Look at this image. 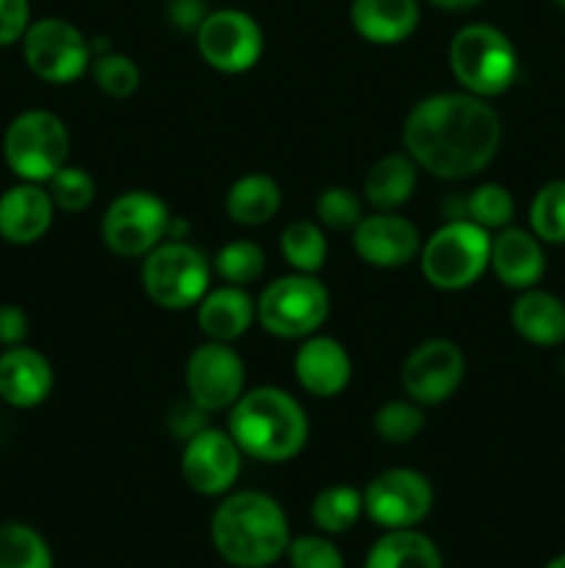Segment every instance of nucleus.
<instances>
[{
  "instance_id": "nucleus-1",
  "label": "nucleus",
  "mask_w": 565,
  "mask_h": 568,
  "mask_svg": "<svg viewBox=\"0 0 565 568\" xmlns=\"http://www.w3.org/2000/svg\"><path fill=\"white\" fill-rule=\"evenodd\" d=\"M402 144L419 170L441 181H463L496 159L502 116L471 92L430 94L404 116Z\"/></svg>"
},
{
  "instance_id": "nucleus-2",
  "label": "nucleus",
  "mask_w": 565,
  "mask_h": 568,
  "mask_svg": "<svg viewBox=\"0 0 565 568\" xmlns=\"http://www.w3.org/2000/svg\"><path fill=\"white\" fill-rule=\"evenodd\" d=\"M291 525L271 494L230 491L210 516V544L233 568H269L286 558Z\"/></svg>"
},
{
  "instance_id": "nucleus-3",
  "label": "nucleus",
  "mask_w": 565,
  "mask_h": 568,
  "mask_svg": "<svg viewBox=\"0 0 565 568\" xmlns=\"http://www.w3.org/2000/svg\"><path fill=\"white\" fill-rule=\"evenodd\" d=\"M227 433L244 458L260 464H286L308 444L310 422L294 394L277 386H260L238 397L230 408Z\"/></svg>"
},
{
  "instance_id": "nucleus-4",
  "label": "nucleus",
  "mask_w": 565,
  "mask_h": 568,
  "mask_svg": "<svg viewBox=\"0 0 565 568\" xmlns=\"http://www.w3.org/2000/svg\"><path fill=\"white\" fill-rule=\"evenodd\" d=\"M449 70L463 92L491 100L518 78V50L502 28L469 22L449 42Z\"/></svg>"
},
{
  "instance_id": "nucleus-5",
  "label": "nucleus",
  "mask_w": 565,
  "mask_h": 568,
  "mask_svg": "<svg viewBox=\"0 0 565 568\" xmlns=\"http://www.w3.org/2000/svg\"><path fill=\"white\" fill-rule=\"evenodd\" d=\"M493 233L469 216L446 220L421 242V272L438 292H463L491 270Z\"/></svg>"
},
{
  "instance_id": "nucleus-6",
  "label": "nucleus",
  "mask_w": 565,
  "mask_h": 568,
  "mask_svg": "<svg viewBox=\"0 0 565 568\" xmlns=\"http://www.w3.org/2000/svg\"><path fill=\"white\" fill-rule=\"evenodd\" d=\"M214 264L186 239H166L142 258V288L158 308L188 311L210 288Z\"/></svg>"
},
{
  "instance_id": "nucleus-7",
  "label": "nucleus",
  "mask_w": 565,
  "mask_h": 568,
  "mask_svg": "<svg viewBox=\"0 0 565 568\" xmlns=\"http://www.w3.org/2000/svg\"><path fill=\"white\" fill-rule=\"evenodd\" d=\"M70 159V131L48 109L20 111L3 133V161L17 181L48 183Z\"/></svg>"
},
{
  "instance_id": "nucleus-8",
  "label": "nucleus",
  "mask_w": 565,
  "mask_h": 568,
  "mask_svg": "<svg viewBox=\"0 0 565 568\" xmlns=\"http://www.w3.org/2000/svg\"><path fill=\"white\" fill-rule=\"evenodd\" d=\"M258 322L269 336L302 342L319 333L330 316V292L316 275L291 272L277 277L255 300Z\"/></svg>"
},
{
  "instance_id": "nucleus-9",
  "label": "nucleus",
  "mask_w": 565,
  "mask_h": 568,
  "mask_svg": "<svg viewBox=\"0 0 565 568\" xmlns=\"http://www.w3.org/2000/svg\"><path fill=\"white\" fill-rule=\"evenodd\" d=\"M172 211L147 189H131L111 200L103 216V242L120 258H144L170 236Z\"/></svg>"
},
{
  "instance_id": "nucleus-10",
  "label": "nucleus",
  "mask_w": 565,
  "mask_h": 568,
  "mask_svg": "<svg viewBox=\"0 0 565 568\" xmlns=\"http://www.w3.org/2000/svg\"><path fill=\"white\" fill-rule=\"evenodd\" d=\"M22 59L44 83H75L92 67V42L64 17H42L22 37Z\"/></svg>"
},
{
  "instance_id": "nucleus-11",
  "label": "nucleus",
  "mask_w": 565,
  "mask_h": 568,
  "mask_svg": "<svg viewBox=\"0 0 565 568\" xmlns=\"http://www.w3.org/2000/svg\"><path fill=\"white\" fill-rule=\"evenodd\" d=\"M194 39L205 64L225 75L249 72L264 55V31L258 20L242 9L208 11Z\"/></svg>"
},
{
  "instance_id": "nucleus-12",
  "label": "nucleus",
  "mask_w": 565,
  "mask_h": 568,
  "mask_svg": "<svg viewBox=\"0 0 565 568\" xmlns=\"http://www.w3.org/2000/svg\"><path fill=\"white\" fill-rule=\"evenodd\" d=\"M435 505V488L421 471L386 469L363 488V510L371 525L382 530H410L419 527Z\"/></svg>"
},
{
  "instance_id": "nucleus-13",
  "label": "nucleus",
  "mask_w": 565,
  "mask_h": 568,
  "mask_svg": "<svg viewBox=\"0 0 565 568\" xmlns=\"http://www.w3.org/2000/svg\"><path fill=\"white\" fill-rule=\"evenodd\" d=\"M186 394L205 414L230 410L244 394V358L225 342H205L186 361Z\"/></svg>"
},
{
  "instance_id": "nucleus-14",
  "label": "nucleus",
  "mask_w": 565,
  "mask_h": 568,
  "mask_svg": "<svg viewBox=\"0 0 565 568\" xmlns=\"http://www.w3.org/2000/svg\"><path fill=\"white\" fill-rule=\"evenodd\" d=\"M244 453L227 430L203 427L186 438L181 455V475L199 497H225L242 475Z\"/></svg>"
},
{
  "instance_id": "nucleus-15",
  "label": "nucleus",
  "mask_w": 565,
  "mask_h": 568,
  "mask_svg": "<svg viewBox=\"0 0 565 568\" xmlns=\"http://www.w3.org/2000/svg\"><path fill=\"white\" fill-rule=\"evenodd\" d=\"M465 377V355L449 338H430L408 355L402 366V388L421 408L452 397Z\"/></svg>"
},
{
  "instance_id": "nucleus-16",
  "label": "nucleus",
  "mask_w": 565,
  "mask_h": 568,
  "mask_svg": "<svg viewBox=\"0 0 565 568\" xmlns=\"http://www.w3.org/2000/svg\"><path fill=\"white\" fill-rule=\"evenodd\" d=\"M352 247L363 264L377 270H402L421 253V233L397 211H374L352 231Z\"/></svg>"
},
{
  "instance_id": "nucleus-17",
  "label": "nucleus",
  "mask_w": 565,
  "mask_h": 568,
  "mask_svg": "<svg viewBox=\"0 0 565 568\" xmlns=\"http://www.w3.org/2000/svg\"><path fill=\"white\" fill-rule=\"evenodd\" d=\"M55 205L44 183L17 181L0 194V239L28 247L48 236L53 227Z\"/></svg>"
},
{
  "instance_id": "nucleus-18",
  "label": "nucleus",
  "mask_w": 565,
  "mask_h": 568,
  "mask_svg": "<svg viewBox=\"0 0 565 568\" xmlns=\"http://www.w3.org/2000/svg\"><path fill=\"white\" fill-rule=\"evenodd\" d=\"M294 375L310 397L330 399L338 397L352 381V358L338 338L314 333L302 338L294 355Z\"/></svg>"
},
{
  "instance_id": "nucleus-19",
  "label": "nucleus",
  "mask_w": 565,
  "mask_h": 568,
  "mask_svg": "<svg viewBox=\"0 0 565 568\" xmlns=\"http://www.w3.org/2000/svg\"><path fill=\"white\" fill-rule=\"evenodd\" d=\"M491 272L502 286L526 292L546 275V250L526 227L507 225L491 242Z\"/></svg>"
},
{
  "instance_id": "nucleus-20",
  "label": "nucleus",
  "mask_w": 565,
  "mask_h": 568,
  "mask_svg": "<svg viewBox=\"0 0 565 568\" xmlns=\"http://www.w3.org/2000/svg\"><path fill=\"white\" fill-rule=\"evenodd\" d=\"M53 366L39 349L28 344L6 347L0 353V399L11 408H37L53 392Z\"/></svg>"
},
{
  "instance_id": "nucleus-21",
  "label": "nucleus",
  "mask_w": 565,
  "mask_h": 568,
  "mask_svg": "<svg viewBox=\"0 0 565 568\" xmlns=\"http://www.w3.org/2000/svg\"><path fill=\"white\" fill-rule=\"evenodd\" d=\"M255 322H258V308H255V300L249 297L244 286L222 283V286L208 288L197 303V325L210 342L233 344Z\"/></svg>"
},
{
  "instance_id": "nucleus-22",
  "label": "nucleus",
  "mask_w": 565,
  "mask_h": 568,
  "mask_svg": "<svg viewBox=\"0 0 565 568\" xmlns=\"http://www.w3.org/2000/svg\"><path fill=\"white\" fill-rule=\"evenodd\" d=\"M349 22L366 42L399 44L415 33L421 9L419 0H352Z\"/></svg>"
},
{
  "instance_id": "nucleus-23",
  "label": "nucleus",
  "mask_w": 565,
  "mask_h": 568,
  "mask_svg": "<svg viewBox=\"0 0 565 568\" xmlns=\"http://www.w3.org/2000/svg\"><path fill=\"white\" fill-rule=\"evenodd\" d=\"M513 331L535 347H559L565 342V303L546 288L518 292L510 308Z\"/></svg>"
},
{
  "instance_id": "nucleus-24",
  "label": "nucleus",
  "mask_w": 565,
  "mask_h": 568,
  "mask_svg": "<svg viewBox=\"0 0 565 568\" xmlns=\"http://www.w3.org/2000/svg\"><path fill=\"white\" fill-rule=\"evenodd\" d=\"M419 183V164L408 153H388L369 166L363 181V200L374 211H397L413 197Z\"/></svg>"
},
{
  "instance_id": "nucleus-25",
  "label": "nucleus",
  "mask_w": 565,
  "mask_h": 568,
  "mask_svg": "<svg viewBox=\"0 0 565 568\" xmlns=\"http://www.w3.org/2000/svg\"><path fill=\"white\" fill-rule=\"evenodd\" d=\"M363 568H443V555L419 527L386 530L366 552Z\"/></svg>"
},
{
  "instance_id": "nucleus-26",
  "label": "nucleus",
  "mask_w": 565,
  "mask_h": 568,
  "mask_svg": "<svg viewBox=\"0 0 565 568\" xmlns=\"http://www.w3.org/2000/svg\"><path fill=\"white\" fill-rule=\"evenodd\" d=\"M282 205V189L266 172H249L242 175L238 181H233V186L227 189L225 197V211L236 225L244 227H258L266 225L277 216Z\"/></svg>"
},
{
  "instance_id": "nucleus-27",
  "label": "nucleus",
  "mask_w": 565,
  "mask_h": 568,
  "mask_svg": "<svg viewBox=\"0 0 565 568\" xmlns=\"http://www.w3.org/2000/svg\"><path fill=\"white\" fill-rule=\"evenodd\" d=\"M366 516L363 491L347 483L325 486L310 503V521L325 536H343Z\"/></svg>"
},
{
  "instance_id": "nucleus-28",
  "label": "nucleus",
  "mask_w": 565,
  "mask_h": 568,
  "mask_svg": "<svg viewBox=\"0 0 565 568\" xmlns=\"http://www.w3.org/2000/svg\"><path fill=\"white\" fill-rule=\"evenodd\" d=\"M280 253L294 272L316 275V272L325 266L327 253H330L325 239V227H321L319 222L310 220L288 222V225L282 227Z\"/></svg>"
},
{
  "instance_id": "nucleus-29",
  "label": "nucleus",
  "mask_w": 565,
  "mask_h": 568,
  "mask_svg": "<svg viewBox=\"0 0 565 568\" xmlns=\"http://www.w3.org/2000/svg\"><path fill=\"white\" fill-rule=\"evenodd\" d=\"M0 568H53L50 544L22 521L0 525Z\"/></svg>"
},
{
  "instance_id": "nucleus-30",
  "label": "nucleus",
  "mask_w": 565,
  "mask_h": 568,
  "mask_svg": "<svg viewBox=\"0 0 565 568\" xmlns=\"http://www.w3.org/2000/svg\"><path fill=\"white\" fill-rule=\"evenodd\" d=\"M210 264H214V275H219L222 281L247 288L249 283L264 275L266 253L260 244L249 242V239H233V242L222 244Z\"/></svg>"
},
{
  "instance_id": "nucleus-31",
  "label": "nucleus",
  "mask_w": 565,
  "mask_h": 568,
  "mask_svg": "<svg viewBox=\"0 0 565 568\" xmlns=\"http://www.w3.org/2000/svg\"><path fill=\"white\" fill-rule=\"evenodd\" d=\"M530 231L543 244H565V178L537 189L530 203Z\"/></svg>"
},
{
  "instance_id": "nucleus-32",
  "label": "nucleus",
  "mask_w": 565,
  "mask_h": 568,
  "mask_svg": "<svg viewBox=\"0 0 565 568\" xmlns=\"http://www.w3.org/2000/svg\"><path fill=\"white\" fill-rule=\"evenodd\" d=\"M463 209L465 216L485 231H502V227L513 225L515 200L510 189L499 186V183H482L465 197Z\"/></svg>"
},
{
  "instance_id": "nucleus-33",
  "label": "nucleus",
  "mask_w": 565,
  "mask_h": 568,
  "mask_svg": "<svg viewBox=\"0 0 565 568\" xmlns=\"http://www.w3.org/2000/svg\"><path fill=\"white\" fill-rule=\"evenodd\" d=\"M89 72H92L100 92H105L109 98L116 100L131 98L138 89V83H142V70H138L136 61L125 53H114V50L94 53Z\"/></svg>"
},
{
  "instance_id": "nucleus-34",
  "label": "nucleus",
  "mask_w": 565,
  "mask_h": 568,
  "mask_svg": "<svg viewBox=\"0 0 565 568\" xmlns=\"http://www.w3.org/2000/svg\"><path fill=\"white\" fill-rule=\"evenodd\" d=\"M48 192L53 197L55 211H64V214H81L89 205L94 203V194H97V183L89 175L83 166L64 164L48 183Z\"/></svg>"
},
{
  "instance_id": "nucleus-35",
  "label": "nucleus",
  "mask_w": 565,
  "mask_h": 568,
  "mask_svg": "<svg viewBox=\"0 0 565 568\" xmlns=\"http://www.w3.org/2000/svg\"><path fill=\"white\" fill-rule=\"evenodd\" d=\"M424 430V408L413 399H391L374 414V433L386 444H408Z\"/></svg>"
},
{
  "instance_id": "nucleus-36",
  "label": "nucleus",
  "mask_w": 565,
  "mask_h": 568,
  "mask_svg": "<svg viewBox=\"0 0 565 568\" xmlns=\"http://www.w3.org/2000/svg\"><path fill=\"white\" fill-rule=\"evenodd\" d=\"M363 216V200L347 186H327L316 197V220L327 231H355Z\"/></svg>"
},
{
  "instance_id": "nucleus-37",
  "label": "nucleus",
  "mask_w": 565,
  "mask_h": 568,
  "mask_svg": "<svg viewBox=\"0 0 565 568\" xmlns=\"http://www.w3.org/2000/svg\"><path fill=\"white\" fill-rule=\"evenodd\" d=\"M286 558L291 568H347L341 549L325 532H310V536L291 538V544L286 549Z\"/></svg>"
},
{
  "instance_id": "nucleus-38",
  "label": "nucleus",
  "mask_w": 565,
  "mask_h": 568,
  "mask_svg": "<svg viewBox=\"0 0 565 568\" xmlns=\"http://www.w3.org/2000/svg\"><path fill=\"white\" fill-rule=\"evenodd\" d=\"M31 22V0H0V48L22 42Z\"/></svg>"
},
{
  "instance_id": "nucleus-39",
  "label": "nucleus",
  "mask_w": 565,
  "mask_h": 568,
  "mask_svg": "<svg viewBox=\"0 0 565 568\" xmlns=\"http://www.w3.org/2000/svg\"><path fill=\"white\" fill-rule=\"evenodd\" d=\"M28 331H31V320L25 311L14 303L0 305V347H17L25 344Z\"/></svg>"
},
{
  "instance_id": "nucleus-40",
  "label": "nucleus",
  "mask_w": 565,
  "mask_h": 568,
  "mask_svg": "<svg viewBox=\"0 0 565 568\" xmlns=\"http://www.w3.org/2000/svg\"><path fill=\"white\" fill-rule=\"evenodd\" d=\"M166 17L177 31L197 33V28L208 17V3L205 0H166Z\"/></svg>"
},
{
  "instance_id": "nucleus-41",
  "label": "nucleus",
  "mask_w": 565,
  "mask_h": 568,
  "mask_svg": "<svg viewBox=\"0 0 565 568\" xmlns=\"http://www.w3.org/2000/svg\"><path fill=\"white\" fill-rule=\"evenodd\" d=\"M430 6H435V9H443V11H465V9H474V6H480L482 0H427Z\"/></svg>"
},
{
  "instance_id": "nucleus-42",
  "label": "nucleus",
  "mask_w": 565,
  "mask_h": 568,
  "mask_svg": "<svg viewBox=\"0 0 565 568\" xmlns=\"http://www.w3.org/2000/svg\"><path fill=\"white\" fill-rule=\"evenodd\" d=\"M543 568H565V552H563V555H557V558L548 560V564L543 566Z\"/></svg>"
},
{
  "instance_id": "nucleus-43",
  "label": "nucleus",
  "mask_w": 565,
  "mask_h": 568,
  "mask_svg": "<svg viewBox=\"0 0 565 568\" xmlns=\"http://www.w3.org/2000/svg\"><path fill=\"white\" fill-rule=\"evenodd\" d=\"M554 3H559V6H565V0H554Z\"/></svg>"
},
{
  "instance_id": "nucleus-44",
  "label": "nucleus",
  "mask_w": 565,
  "mask_h": 568,
  "mask_svg": "<svg viewBox=\"0 0 565 568\" xmlns=\"http://www.w3.org/2000/svg\"><path fill=\"white\" fill-rule=\"evenodd\" d=\"M230 568H233V566H230Z\"/></svg>"
}]
</instances>
